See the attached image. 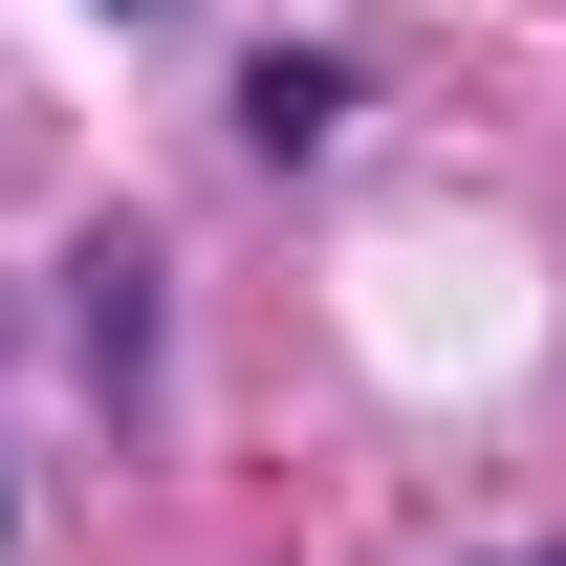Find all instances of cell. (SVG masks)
I'll list each match as a JSON object with an SVG mask.
<instances>
[{
  "mask_svg": "<svg viewBox=\"0 0 566 566\" xmlns=\"http://www.w3.org/2000/svg\"><path fill=\"white\" fill-rule=\"evenodd\" d=\"M240 132H262V153H327V132H349V66H262V87H240Z\"/></svg>",
  "mask_w": 566,
  "mask_h": 566,
  "instance_id": "cell-1",
  "label": "cell"
}]
</instances>
